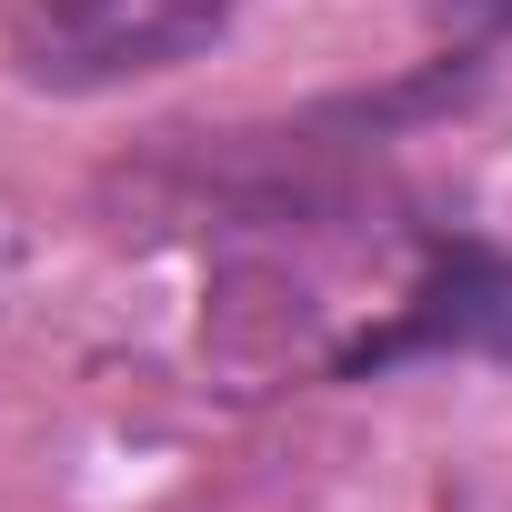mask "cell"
Wrapping results in <instances>:
<instances>
[{"mask_svg":"<svg viewBox=\"0 0 512 512\" xmlns=\"http://www.w3.org/2000/svg\"><path fill=\"white\" fill-rule=\"evenodd\" d=\"M251 0H11V71L51 101H101L201 61Z\"/></svg>","mask_w":512,"mask_h":512,"instance_id":"1","label":"cell"},{"mask_svg":"<svg viewBox=\"0 0 512 512\" xmlns=\"http://www.w3.org/2000/svg\"><path fill=\"white\" fill-rule=\"evenodd\" d=\"M422 352L512 362V251H492V241H472V231L432 241V251H422V282L402 292V312H392L382 332L342 342L332 372L362 382V372H402V362H422Z\"/></svg>","mask_w":512,"mask_h":512,"instance_id":"2","label":"cell"}]
</instances>
